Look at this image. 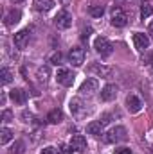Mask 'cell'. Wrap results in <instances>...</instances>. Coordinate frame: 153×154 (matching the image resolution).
Instances as JSON below:
<instances>
[{
  "mask_svg": "<svg viewBox=\"0 0 153 154\" xmlns=\"http://www.w3.org/2000/svg\"><path fill=\"white\" fill-rule=\"evenodd\" d=\"M94 48H96L97 54H101V57H108V56L114 52V45H112L106 38H103V36H97V38H96Z\"/></svg>",
  "mask_w": 153,
  "mask_h": 154,
  "instance_id": "cell-1",
  "label": "cell"
},
{
  "mask_svg": "<svg viewBox=\"0 0 153 154\" xmlns=\"http://www.w3.org/2000/svg\"><path fill=\"white\" fill-rule=\"evenodd\" d=\"M122 140H126V129L122 125H115L105 134L106 143H117V142H122Z\"/></svg>",
  "mask_w": 153,
  "mask_h": 154,
  "instance_id": "cell-2",
  "label": "cell"
},
{
  "mask_svg": "<svg viewBox=\"0 0 153 154\" xmlns=\"http://www.w3.org/2000/svg\"><path fill=\"white\" fill-rule=\"evenodd\" d=\"M54 25L58 27V29H61V31H65V29H69L70 25H72V14L69 13V11H60L58 14H56V18H54Z\"/></svg>",
  "mask_w": 153,
  "mask_h": 154,
  "instance_id": "cell-3",
  "label": "cell"
},
{
  "mask_svg": "<svg viewBox=\"0 0 153 154\" xmlns=\"http://www.w3.org/2000/svg\"><path fill=\"white\" fill-rule=\"evenodd\" d=\"M85 57H86V52H85L83 47H72L70 52H69V61L74 66H81L85 63Z\"/></svg>",
  "mask_w": 153,
  "mask_h": 154,
  "instance_id": "cell-4",
  "label": "cell"
},
{
  "mask_svg": "<svg viewBox=\"0 0 153 154\" xmlns=\"http://www.w3.org/2000/svg\"><path fill=\"white\" fill-rule=\"evenodd\" d=\"M128 23V16L121 7H114L112 9V25L114 27H124Z\"/></svg>",
  "mask_w": 153,
  "mask_h": 154,
  "instance_id": "cell-5",
  "label": "cell"
},
{
  "mask_svg": "<svg viewBox=\"0 0 153 154\" xmlns=\"http://www.w3.org/2000/svg\"><path fill=\"white\" fill-rule=\"evenodd\" d=\"M74 74L70 72V70H67V68H60L58 70V74H56V79H58V82L61 84V86H72V82H74Z\"/></svg>",
  "mask_w": 153,
  "mask_h": 154,
  "instance_id": "cell-6",
  "label": "cell"
},
{
  "mask_svg": "<svg viewBox=\"0 0 153 154\" xmlns=\"http://www.w3.org/2000/svg\"><path fill=\"white\" fill-rule=\"evenodd\" d=\"M29 38H31V32H29L27 29H25V31L16 32V34H15V38H13L15 47H16V48H25V47L29 45Z\"/></svg>",
  "mask_w": 153,
  "mask_h": 154,
  "instance_id": "cell-7",
  "label": "cell"
},
{
  "mask_svg": "<svg viewBox=\"0 0 153 154\" xmlns=\"http://www.w3.org/2000/svg\"><path fill=\"white\" fill-rule=\"evenodd\" d=\"M133 45H135V48L139 52H144L150 47V38L146 34H142V32H135L133 34Z\"/></svg>",
  "mask_w": 153,
  "mask_h": 154,
  "instance_id": "cell-8",
  "label": "cell"
},
{
  "mask_svg": "<svg viewBox=\"0 0 153 154\" xmlns=\"http://www.w3.org/2000/svg\"><path fill=\"white\" fill-rule=\"evenodd\" d=\"M126 108L130 113H139L142 109V100L137 95H128L126 97Z\"/></svg>",
  "mask_w": 153,
  "mask_h": 154,
  "instance_id": "cell-9",
  "label": "cell"
},
{
  "mask_svg": "<svg viewBox=\"0 0 153 154\" xmlns=\"http://www.w3.org/2000/svg\"><path fill=\"white\" fill-rule=\"evenodd\" d=\"M88 70H90L92 74H96L97 77H101V79H108V77L112 75V68H110V66H105V65H99V63L92 65Z\"/></svg>",
  "mask_w": 153,
  "mask_h": 154,
  "instance_id": "cell-10",
  "label": "cell"
},
{
  "mask_svg": "<svg viewBox=\"0 0 153 154\" xmlns=\"http://www.w3.org/2000/svg\"><path fill=\"white\" fill-rule=\"evenodd\" d=\"M117 91H119V88H117L115 84H106V86L101 90V100H105V102L114 100L115 97H117Z\"/></svg>",
  "mask_w": 153,
  "mask_h": 154,
  "instance_id": "cell-11",
  "label": "cell"
},
{
  "mask_svg": "<svg viewBox=\"0 0 153 154\" xmlns=\"http://www.w3.org/2000/svg\"><path fill=\"white\" fill-rule=\"evenodd\" d=\"M97 86H99L97 79H86V81L81 84L79 91H81V95H92L94 91H97Z\"/></svg>",
  "mask_w": 153,
  "mask_h": 154,
  "instance_id": "cell-12",
  "label": "cell"
},
{
  "mask_svg": "<svg viewBox=\"0 0 153 154\" xmlns=\"http://www.w3.org/2000/svg\"><path fill=\"white\" fill-rule=\"evenodd\" d=\"M70 145H72V149L76 152H85L86 151V140H85L83 134H74L70 138Z\"/></svg>",
  "mask_w": 153,
  "mask_h": 154,
  "instance_id": "cell-13",
  "label": "cell"
},
{
  "mask_svg": "<svg viewBox=\"0 0 153 154\" xmlns=\"http://www.w3.org/2000/svg\"><path fill=\"white\" fill-rule=\"evenodd\" d=\"M9 97H11V100H13L15 104H25V102H27V93H25L22 88L11 90V91H9Z\"/></svg>",
  "mask_w": 153,
  "mask_h": 154,
  "instance_id": "cell-14",
  "label": "cell"
},
{
  "mask_svg": "<svg viewBox=\"0 0 153 154\" xmlns=\"http://www.w3.org/2000/svg\"><path fill=\"white\" fill-rule=\"evenodd\" d=\"M49 77H50V68H49L47 65H41L38 70H36V79H38V82L47 84V82H49Z\"/></svg>",
  "mask_w": 153,
  "mask_h": 154,
  "instance_id": "cell-15",
  "label": "cell"
},
{
  "mask_svg": "<svg viewBox=\"0 0 153 154\" xmlns=\"http://www.w3.org/2000/svg\"><path fill=\"white\" fill-rule=\"evenodd\" d=\"M20 18H22V13L13 9V11H9V13L5 14V18H4V23H5L7 27H11V25L18 23V22H20Z\"/></svg>",
  "mask_w": 153,
  "mask_h": 154,
  "instance_id": "cell-16",
  "label": "cell"
},
{
  "mask_svg": "<svg viewBox=\"0 0 153 154\" xmlns=\"http://www.w3.org/2000/svg\"><path fill=\"white\" fill-rule=\"evenodd\" d=\"M33 5H34V9L40 11V13H47V11H50L54 7V2L52 0H34Z\"/></svg>",
  "mask_w": 153,
  "mask_h": 154,
  "instance_id": "cell-17",
  "label": "cell"
},
{
  "mask_svg": "<svg viewBox=\"0 0 153 154\" xmlns=\"http://www.w3.org/2000/svg\"><path fill=\"white\" fill-rule=\"evenodd\" d=\"M70 113L74 116H81L85 113V108H83V104H81L79 99H72L70 100Z\"/></svg>",
  "mask_w": 153,
  "mask_h": 154,
  "instance_id": "cell-18",
  "label": "cell"
},
{
  "mask_svg": "<svg viewBox=\"0 0 153 154\" xmlns=\"http://www.w3.org/2000/svg\"><path fill=\"white\" fill-rule=\"evenodd\" d=\"M103 124L101 122H90L88 125H86V131L90 133V134H94V136H101L103 134Z\"/></svg>",
  "mask_w": 153,
  "mask_h": 154,
  "instance_id": "cell-19",
  "label": "cell"
},
{
  "mask_svg": "<svg viewBox=\"0 0 153 154\" xmlns=\"http://www.w3.org/2000/svg\"><path fill=\"white\" fill-rule=\"evenodd\" d=\"M63 120V113L60 109H50L49 115H47V122L49 124H60Z\"/></svg>",
  "mask_w": 153,
  "mask_h": 154,
  "instance_id": "cell-20",
  "label": "cell"
},
{
  "mask_svg": "<svg viewBox=\"0 0 153 154\" xmlns=\"http://www.w3.org/2000/svg\"><path fill=\"white\" fill-rule=\"evenodd\" d=\"M9 140H13V131L9 127H2L0 129V143L5 145V143H9Z\"/></svg>",
  "mask_w": 153,
  "mask_h": 154,
  "instance_id": "cell-21",
  "label": "cell"
},
{
  "mask_svg": "<svg viewBox=\"0 0 153 154\" xmlns=\"http://www.w3.org/2000/svg\"><path fill=\"white\" fill-rule=\"evenodd\" d=\"M24 152H25V143L22 140H16L9 149V154H24Z\"/></svg>",
  "mask_w": 153,
  "mask_h": 154,
  "instance_id": "cell-22",
  "label": "cell"
},
{
  "mask_svg": "<svg viewBox=\"0 0 153 154\" xmlns=\"http://www.w3.org/2000/svg\"><path fill=\"white\" fill-rule=\"evenodd\" d=\"M88 13H90V16H94V18H101L103 13H105V7H103V5H97V4H92V5L88 7Z\"/></svg>",
  "mask_w": 153,
  "mask_h": 154,
  "instance_id": "cell-23",
  "label": "cell"
},
{
  "mask_svg": "<svg viewBox=\"0 0 153 154\" xmlns=\"http://www.w3.org/2000/svg\"><path fill=\"white\" fill-rule=\"evenodd\" d=\"M0 81H2V84H9L13 81V74H11L9 68H2L0 70Z\"/></svg>",
  "mask_w": 153,
  "mask_h": 154,
  "instance_id": "cell-24",
  "label": "cell"
},
{
  "mask_svg": "<svg viewBox=\"0 0 153 154\" xmlns=\"http://www.w3.org/2000/svg\"><path fill=\"white\" fill-rule=\"evenodd\" d=\"M61 59H63V56H61V52H60V50H54V52H50V54H49V63H52V65H60V63H61Z\"/></svg>",
  "mask_w": 153,
  "mask_h": 154,
  "instance_id": "cell-25",
  "label": "cell"
},
{
  "mask_svg": "<svg viewBox=\"0 0 153 154\" xmlns=\"http://www.w3.org/2000/svg\"><path fill=\"white\" fill-rule=\"evenodd\" d=\"M153 14V9L150 4H142V7H141V18L142 20H146V18H150Z\"/></svg>",
  "mask_w": 153,
  "mask_h": 154,
  "instance_id": "cell-26",
  "label": "cell"
},
{
  "mask_svg": "<svg viewBox=\"0 0 153 154\" xmlns=\"http://www.w3.org/2000/svg\"><path fill=\"white\" fill-rule=\"evenodd\" d=\"M13 120H15V115H13L11 109H4V111H2V122H4V124H9V122H13Z\"/></svg>",
  "mask_w": 153,
  "mask_h": 154,
  "instance_id": "cell-27",
  "label": "cell"
},
{
  "mask_svg": "<svg viewBox=\"0 0 153 154\" xmlns=\"http://www.w3.org/2000/svg\"><path fill=\"white\" fill-rule=\"evenodd\" d=\"M58 152H60V154H72V152H74V149H72V145L60 143V147H58Z\"/></svg>",
  "mask_w": 153,
  "mask_h": 154,
  "instance_id": "cell-28",
  "label": "cell"
},
{
  "mask_svg": "<svg viewBox=\"0 0 153 154\" xmlns=\"http://www.w3.org/2000/svg\"><path fill=\"white\" fill-rule=\"evenodd\" d=\"M90 34H92V27H83L81 29V41H88V38H90Z\"/></svg>",
  "mask_w": 153,
  "mask_h": 154,
  "instance_id": "cell-29",
  "label": "cell"
},
{
  "mask_svg": "<svg viewBox=\"0 0 153 154\" xmlns=\"http://www.w3.org/2000/svg\"><path fill=\"white\" fill-rule=\"evenodd\" d=\"M22 118H24V122L27 124V122H33L34 116H33V113H29V111H24V113H22Z\"/></svg>",
  "mask_w": 153,
  "mask_h": 154,
  "instance_id": "cell-30",
  "label": "cell"
},
{
  "mask_svg": "<svg viewBox=\"0 0 153 154\" xmlns=\"http://www.w3.org/2000/svg\"><path fill=\"white\" fill-rule=\"evenodd\" d=\"M41 154H60V152H58L56 147H45V149L41 151Z\"/></svg>",
  "mask_w": 153,
  "mask_h": 154,
  "instance_id": "cell-31",
  "label": "cell"
},
{
  "mask_svg": "<svg viewBox=\"0 0 153 154\" xmlns=\"http://www.w3.org/2000/svg\"><path fill=\"white\" fill-rule=\"evenodd\" d=\"M114 154H132V151L128 149V147H119V149H115Z\"/></svg>",
  "mask_w": 153,
  "mask_h": 154,
  "instance_id": "cell-32",
  "label": "cell"
},
{
  "mask_svg": "<svg viewBox=\"0 0 153 154\" xmlns=\"http://www.w3.org/2000/svg\"><path fill=\"white\" fill-rule=\"evenodd\" d=\"M148 32L151 34V38H153V22H151V23H150V27H148Z\"/></svg>",
  "mask_w": 153,
  "mask_h": 154,
  "instance_id": "cell-33",
  "label": "cell"
},
{
  "mask_svg": "<svg viewBox=\"0 0 153 154\" xmlns=\"http://www.w3.org/2000/svg\"><path fill=\"white\" fill-rule=\"evenodd\" d=\"M11 2H15V4H20V2H24V0H11Z\"/></svg>",
  "mask_w": 153,
  "mask_h": 154,
  "instance_id": "cell-34",
  "label": "cell"
},
{
  "mask_svg": "<svg viewBox=\"0 0 153 154\" xmlns=\"http://www.w3.org/2000/svg\"><path fill=\"white\" fill-rule=\"evenodd\" d=\"M150 63H151V68H153V54H151V57H150Z\"/></svg>",
  "mask_w": 153,
  "mask_h": 154,
  "instance_id": "cell-35",
  "label": "cell"
}]
</instances>
